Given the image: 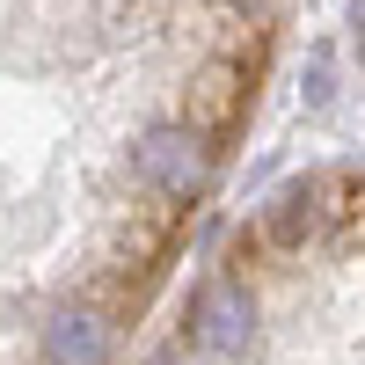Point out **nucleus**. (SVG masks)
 Segmentation results:
<instances>
[{
  "label": "nucleus",
  "mask_w": 365,
  "mask_h": 365,
  "mask_svg": "<svg viewBox=\"0 0 365 365\" xmlns=\"http://www.w3.org/2000/svg\"><path fill=\"white\" fill-rule=\"evenodd\" d=\"M182 336H197V344H212V351L241 358V351L256 344L249 292H241L234 278H205V285H197V299H190V329H182Z\"/></svg>",
  "instance_id": "obj_1"
}]
</instances>
